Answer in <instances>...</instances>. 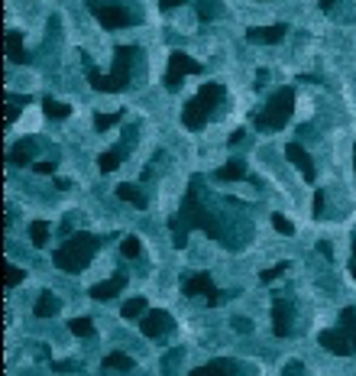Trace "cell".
<instances>
[{
	"mask_svg": "<svg viewBox=\"0 0 356 376\" xmlns=\"http://www.w3.org/2000/svg\"><path fill=\"white\" fill-rule=\"evenodd\" d=\"M101 246H104V240H101V237L78 231V234H71V237L65 240L59 250H55L52 263L62 269V273H81V269L91 266V260L98 256Z\"/></svg>",
	"mask_w": 356,
	"mask_h": 376,
	"instance_id": "6da1fadb",
	"label": "cell"
},
{
	"mask_svg": "<svg viewBox=\"0 0 356 376\" xmlns=\"http://www.w3.org/2000/svg\"><path fill=\"white\" fill-rule=\"evenodd\" d=\"M137 59H139L137 46H120L117 49V62H114V72H110V75H101L91 62H88V81H91L94 91H123V88H130Z\"/></svg>",
	"mask_w": 356,
	"mask_h": 376,
	"instance_id": "7a4b0ae2",
	"label": "cell"
},
{
	"mask_svg": "<svg viewBox=\"0 0 356 376\" xmlns=\"http://www.w3.org/2000/svg\"><path fill=\"white\" fill-rule=\"evenodd\" d=\"M220 101H224V85H217V81L201 85V91H197L182 110L185 127H188V130H201V127L207 123V117L220 108Z\"/></svg>",
	"mask_w": 356,
	"mask_h": 376,
	"instance_id": "3957f363",
	"label": "cell"
},
{
	"mask_svg": "<svg viewBox=\"0 0 356 376\" xmlns=\"http://www.w3.org/2000/svg\"><path fill=\"white\" fill-rule=\"evenodd\" d=\"M292 114H295V91H292V88H282V91H275L272 98H269V104L253 117V123H256V130H263V133H275L292 120Z\"/></svg>",
	"mask_w": 356,
	"mask_h": 376,
	"instance_id": "277c9868",
	"label": "cell"
},
{
	"mask_svg": "<svg viewBox=\"0 0 356 376\" xmlns=\"http://www.w3.org/2000/svg\"><path fill=\"white\" fill-rule=\"evenodd\" d=\"M321 347L331 353H356V308H343V315H340V324L333 331H324L321 334Z\"/></svg>",
	"mask_w": 356,
	"mask_h": 376,
	"instance_id": "5b68a950",
	"label": "cell"
},
{
	"mask_svg": "<svg viewBox=\"0 0 356 376\" xmlns=\"http://www.w3.org/2000/svg\"><path fill=\"white\" fill-rule=\"evenodd\" d=\"M88 7H91L94 20H98L104 30H123V26L139 23V16L130 13L120 0H88Z\"/></svg>",
	"mask_w": 356,
	"mask_h": 376,
	"instance_id": "8992f818",
	"label": "cell"
},
{
	"mask_svg": "<svg viewBox=\"0 0 356 376\" xmlns=\"http://www.w3.org/2000/svg\"><path fill=\"white\" fill-rule=\"evenodd\" d=\"M182 292L188 295V299H207V305H220L224 299L236 295V292H224V295H217V289H214V279L207 276V273H191V276H185Z\"/></svg>",
	"mask_w": 356,
	"mask_h": 376,
	"instance_id": "52a82bcc",
	"label": "cell"
},
{
	"mask_svg": "<svg viewBox=\"0 0 356 376\" xmlns=\"http://www.w3.org/2000/svg\"><path fill=\"white\" fill-rule=\"evenodd\" d=\"M201 72V62H195L185 52H172L168 55V72H166V88L175 91V88L185 81V75H197Z\"/></svg>",
	"mask_w": 356,
	"mask_h": 376,
	"instance_id": "ba28073f",
	"label": "cell"
},
{
	"mask_svg": "<svg viewBox=\"0 0 356 376\" xmlns=\"http://www.w3.org/2000/svg\"><path fill=\"white\" fill-rule=\"evenodd\" d=\"M292 328H295V305H292L288 299H282V295H275V302H272V331L279 334V338H288Z\"/></svg>",
	"mask_w": 356,
	"mask_h": 376,
	"instance_id": "9c48e42d",
	"label": "cell"
},
{
	"mask_svg": "<svg viewBox=\"0 0 356 376\" xmlns=\"http://www.w3.org/2000/svg\"><path fill=\"white\" fill-rule=\"evenodd\" d=\"M139 328H143L146 338H166L168 331L175 328V321H172L168 312H146L143 321H139Z\"/></svg>",
	"mask_w": 356,
	"mask_h": 376,
	"instance_id": "30bf717a",
	"label": "cell"
},
{
	"mask_svg": "<svg viewBox=\"0 0 356 376\" xmlns=\"http://www.w3.org/2000/svg\"><path fill=\"white\" fill-rule=\"evenodd\" d=\"M288 33L285 23H275V26H253L250 33H246V39L250 42H259V46H272V42H282Z\"/></svg>",
	"mask_w": 356,
	"mask_h": 376,
	"instance_id": "8fae6325",
	"label": "cell"
},
{
	"mask_svg": "<svg viewBox=\"0 0 356 376\" xmlns=\"http://www.w3.org/2000/svg\"><path fill=\"white\" fill-rule=\"evenodd\" d=\"M285 156L292 159V166H295V169L302 172V176L308 178V182L314 178V162H311V153L304 149L302 143H288V146H285Z\"/></svg>",
	"mask_w": 356,
	"mask_h": 376,
	"instance_id": "7c38bea8",
	"label": "cell"
},
{
	"mask_svg": "<svg viewBox=\"0 0 356 376\" xmlns=\"http://www.w3.org/2000/svg\"><path fill=\"white\" fill-rule=\"evenodd\" d=\"M36 153H39L36 139H20V143H16L13 149L7 153V162H10V166H26V162L36 159Z\"/></svg>",
	"mask_w": 356,
	"mask_h": 376,
	"instance_id": "4fadbf2b",
	"label": "cell"
},
{
	"mask_svg": "<svg viewBox=\"0 0 356 376\" xmlns=\"http://www.w3.org/2000/svg\"><path fill=\"white\" fill-rule=\"evenodd\" d=\"M123 285H127V276H123V273H117V276H110V279H104V283L94 285V289H91V299H98V302L114 299Z\"/></svg>",
	"mask_w": 356,
	"mask_h": 376,
	"instance_id": "5bb4252c",
	"label": "cell"
},
{
	"mask_svg": "<svg viewBox=\"0 0 356 376\" xmlns=\"http://www.w3.org/2000/svg\"><path fill=\"white\" fill-rule=\"evenodd\" d=\"M7 59L16 62V65L30 62V52H26V46H23V36H20V33H13V30L7 33Z\"/></svg>",
	"mask_w": 356,
	"mask_h": 376,
	"instance_id": "9a60e30c",
	"label": "cell"
},
{
	"mask_svg": "<svg viewBox=\"0 0 356 376\" xmlns=\"http://www.w3.org/2000/svg\"><path fill=\"white\" fill-rule=\"evenodd\" d=\"M214 178H220V182H240V178H246V162L230 159L227 166H220V169L214 172Z\"/></svg>",
	"mask_w": 356,
	"mask_h": 376,
	"instance_id": "2e32d148",
	"label": "cell"
},
{
	"mask_svg": "<svg viewBox=\"0 0 356 376\" xmlns=\"http://www.w3.org/2000/svg\"><path fill=\"white\" fill-rule=\"evenodd\" d=\"M188 376H234V363L230 360H211V363H205V367L191 370Z\"/></svg>",
	"mask_w": 356,
	"mask_h": 376,
	"instance_id": "e0dca14e",
	"label": "cell"
},
{
	"mask_svg": "<svg viewBox=\"0 0 356 376\" xmlns=\"http://www.w3.org/2000/svg\"><path fill=\"white\" fill-rule=\"evenodd\" d=\"M117 198L130 201V205H133V207H146V205H149V198H146V195L139 192V185H130V182L117 185Z\"/></svg>",
	"mask_w": 356,
	"mask_h": 376,
	"instance_id": "ac0fdd59",
	"label": "cell"
},
{
	"mask_svg": "<svg viewBox=\"0 0 356 376\" xmlns=\"http://www.w3.org/2000/svg\"><path fill=\"white\" fill-rule=\"evenodd\" d=\"M59 308H62V302L55 299L52 292H42V295H39V302H36V308H33V315H36V318H52Z\"/></svg>",
	"mask_w": 356,
	"mask_h": 376,
	"instance_id": "d6986e66",
	"label": "cell"
},
{
	"mask_svg": "<svg viewBox=\"0 0 356 376\" xmlns=\"http://www.w3.org/2000/svg\"><path fill=\"white\" fill-rule=\"evenodd\" d=\"M127 146H130V143L117 146V149H110V153H101V156H98V169H101V172H114L117 166H120L123 153H127Z\"/></svg>",
	"mask_w": 356,
	"mask_h": 376,
	"instance_id": "ffe728a7",
	"label": "cell"
},
{
	"mask_svg": "<svg viewBox=\"0 0 356 376\" xmlns=\"http://www.w3.org/2000/svg\"><path fill=\"white\" fill-rule=\"evenodd\" d=\"M220 13H224V0H197V20L211 23Z\"/></svg>",
	"mask_w": 356,
	"mask_h": 376,
	"instance_id": "44dd1931",
	"label": "cell"
},
{
	"mask_svg": "<svg viewBox=\"0 0 356 376\" xmlns=\"http://www.w3.org/2000/svg\"><path fill=\"white\" fill-rule=\"evenodd\" d=\"M101 367H104V370H117V373H130V370H137V363L130 360L127 353H107Z\"/></svg>",
	"mask_w": 356,
	"mask_h": 376,
	"instance_id": "7402d4cb",
	"label": "cell"
},
{
	"mask_svg": "<svg viewBox=\"0 0 356 376\" xmlns=\"http://www.w3.org/2000/svg\"><path fill=\"white\" fill-rule=\"evenodd\" d=\"M49 234H52V224H49V221H33L30 224V240H33V246H46L49 244Z\"/></svg>",
	"mask_w": 356,
	"mask_h": 376,
	"instance_id": "603a6c76",
	"label": "cell"
},
{
	"mask_svg": "<svg viewBox=\"0 0 356 376\" xmlns=\"http://www.w3.org/2000/svg\"><path fill=\"white\" fill-rule=\"evenodd\" d=\"M146 312H149L146 299H130L127 305H123V318H127V321H143Z\"/></svg>",
	"mask_w": 356,
	"mask_h": 376,
	"instance_id": "cb8c5ba5",
	"label": "cell"
},
{
	"mask_svg": "<svg viewBox=\"0 0 356 376\" xmlns=\"http://www.w3.org/2000/svg\"><path fill=\"white\" fill-rule=\"evenodd\" d=\"M42 108H46V117H52V120H65L71 114V104H62V101H52V98L42 101Z\"/></svg>",
	"mask_w": 356,
	"mask_h": 376,
	"instance_id": "d4e9b609",
	"label": "cell"
},
{
	"mask_svg": "<svg viewBox=\"0 0 356 376\" xmlns=\"http://www.w3.org/2000/svg\"><path fill=\"white\" fill-rule=\"evenodd\" d=\"M71 334H78V338H94V321L91 318H71Z\"/></svg>",
	"mask_w": 356,
	"mask_h": 376,
	"instance_id": "484cf974",
	"label": "cell"
},
{
	"mask_svg": "<svg viewBox=\"0 0 356 376\" xmlns=\"http://www.w3.org/2000/svg\"><path fill=\"white\" fill-rule=\"evenodd\" d=\"M120 120H123V110H117V114H98L94 117V127L104 133V130H110V127H117Z\"/></svg>",
	"mask_w": 356,
	"mask_h": 376,
	"instance_id": "4316f807",
	"label": "cell"
},
{
	"mask_svg": "<svg viewBox=\"0 0 356 376\" xmlns=\"http://www.w3.org/2000/svg\"><path fill=\"white\" fill-rule=\"evenodd\" d=\"M120 250H123V256H127V260H133V256H139V250H143V246H139V237H123Z\"/></svg>",
	"mask_w": 356,
	"mask_h": 376,
	"instance_id": "83f0119b",
	"label": "cell"
},
{
	"mask_svg": "<svg viewBox=\"0 0 356 376\" xmlns=\"http://www.w3.org/2000/svg\"><path fill=\"white\" fill-rule=\"evenodd\" d=\"M26 279V269H16V266H7V289H16V285Z\"/></svg>",
	"mask_w": 356,
	"mask_h": 376,
	"instance_id": "f1b7e54d",
	"label": "cell"
},
{
	"mask_svg": "<svg viewBox=\"0 0 356 376\" xmlns=\"http://www.w3.org/2000/svg\"><path fill=\"white\" fill-rule=\"evenodd\" d=\"M33 169H36L39 176H55V169H59V162H55V159H42V162H36Z\"/></svg>",
	"mask_w": 356,
	"mask_h": 376,
	"instance_id": "f546056e",
	"label": "cell"
},
{
	"mask_svg": "<svg viewBox=\"0 0 356 376\" xmlns=\"http://www.w3.org/2000/svg\"><path fill=\"white\" fill-rule=\"evenodd\" d=\"M272 227H275L279 234H295L292 221H288V217H282V215H272Z\"/></svg>",
	"mask_w": 356,
	"mask_h": 376,
	"instance_id": "4dcf8cb0",
	"label": "cell"
},
{
	"mask_svg": "<svg viewBox=\"0 0 356 376\" xmlns=\"http://www.w3.org/2000/svg\"><path fill=\"white\" fill-rule=\"evenodd\" d=\"M324 205H327V192L318 188V192H314V217H324Z\"/></svg>",
	"mask_w": 356,
	"mask_h": 376,
	"instance_id": "1f68e13d",
	"label": "cell"
},
{
	"mask_svg": "<svg viewBox=\"0 0 356 376\" xmlns=\"http://www.w3.org/2000/svg\"><path fill=\"white\" fill-rule=\"evenodd\" d=\"M285 269H288V263H275L272 269H265V273H263V283H272V279H279Z\"/></svg>",
	"mask_w": 356,
	"mask_h": 376,
	"instance_id": "d6a6232c",
	"label": "cell"
},
{
	"mask_svg": "<svg viewBox=\"0 0 356 376\" xmlns=\"http://www.w3.org/2000/svg\"><path fill=\"white\" fill-rule=\"evenodd\" d=\"M282 376H304V363H302V360H292V363H285V370H282Z\"/></svg>",
	"mask_w": 356,
	"mask_h": 376,
	"instance_id": "836d02e7",
	"label": "cell"
},
{
	"mask_svg": "<svg viewBox=\"0 0 356 376\" xmlns=\"http://www.w3.org/2000/svg\"><path fill=\"white\" fill-rule=\"evenodd\" d=\"M230 324H234V331H240V334H250L253 331V321H246V318H234Z\"/></svg>",
	"mask_w": 356,
	"mask_h": 376,
	"instance_id": "e575fe53",
	"label": "cell"
},
{
	"mask_svg": "<svg viewBox=\"0 0 356 376\" xmlns=\"http://www.w3.org/2000/svg\"><path fill=\"white\" fill-rule=\"evenodd\" d=\"M182 4H185V0H159V7L166 10V13H168V10H175V7H182Z\"/></svg>",
	"mask_w": 356,
	"mask_h": 376,
	"instance_id": "d590c367",
	"label": "cell"
},
{
	"mask_svg": "<svg viewBox=\"0 0 356 376\" xmlns=\"http://www.w3.org/2000/svg\"><path fill=\"white\" fill-rule=\"evenodd\" d=\"M318 250L327 256V260H333V250H331V244H327V240H321V244H318Z\"/></svg>",
	"mask_w": 356,
	"mask_h": 376,
	"instance_id": "8d00e7d4",
	"label": "cell"
},
{
	"mask_svg": "<svg viewBox=\"0 0 356 376\" xmlns=\"http://www.w3.org/2000/svg\"><path fill=\"white\" fill-rule=\"evenodd\" d=\"M55 188H59V192H69V188H71V182H65V178H59V182H55Z\"/></svg>",
	"mask_w": 356,
	"mask_h": 376,
	"instance_id": "74e56055",
	"label": "cell"
},
{
	"mask_svg": "<svg viewBox=\"0 0 356 376\" xmlns=\"http://www.w3.org/2000/svg\"><path fill=\"white\" fill-rule=\"evenodd\" d=\"M321 4V10H333V4H337V0H318Z\"/></svg>",
	"mask_w": 356,
	"mask_h": 376,
	"instance_id": "f35d334b",
	"label": "cell"
},
{
	"mask_svg": "<svg viewBox=\"0 0 356 376\" xmlns=\"http://www.w3.org/2000/svg\"><path fill=\"white\" fill-rule=\"evenodd\" d=\"M350 273H353V279H356V256H353V263H350Z\"/></svg>",
	"mask_w": 356,
	"mask_h": 376,
	"instance_id": "ab89813d",
	"label": "cell"
},
{
	"mask_svg": "<svg viewBox=\"0 0 356 376\" xmlns=\"http://www.w3.org/2000/svg\"><path fill=\"white\" fill-rule=\"evenodd\" d=\"M353 162H356V149H353Z\"/></svg>",
	"mask_w": 356,
	"mask_h": 376,
	"instance_id": "60d3db41",
	"label": "cell"
}]
</instances>
